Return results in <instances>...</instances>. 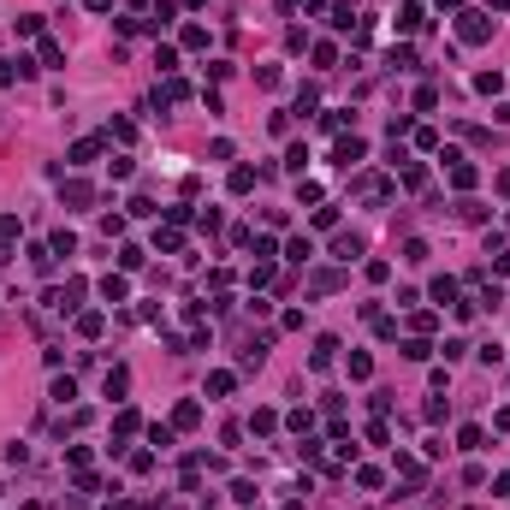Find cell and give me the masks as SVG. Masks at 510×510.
<instances>
[{
	"label": "cell",
	"instance_id": "cell-1",
	"mask_svg": "<svg viewBox=\"0 0 510 510\" xmlns=\"http://www.w3.org/2000/svg\"><path fill=\"white\" fill-rule=\"evenodd\" d=\"M457 36H463L469 48H481V42H492V18L481 6H469V12H457Z\"/></svg>",
	"mask_w": 510,
	"mask_h": 510
},
{
	"label": "cell",
	"instance_id": "cell-2",
	"mask_svg": "<svg viewBox=\"0 0 510 510\" xmlns=\"http://www.w3.org/2000/svg\"><path fill=\"white\" fill-rule=\"evenodd\" d=\"M362 155H368V143H362V137H338V143H333V167H344V172L362 167Z\"/></svg>",
	"mask_w": 510,
	"mask_h": 510
},
{
	"label": "cell",
	"instance_id": "cell-3",
	"mask_svg": "<svg viewBox=\"0 0 510 510\" xmlns=\"http://www.w3.org/2000/svg\"><path fill=\"white\" fill-rule=\"evenodd\" d=\"M333 255L344 261V267H350V261L368 255V243H362V232H338V238H333Z\"/></svg>",
	"mask_w": 510,
	"mask_h": 510
},
{
	"label": "cell",
	"instance_id": "cell-4",
	"mask_svg": "<svg viewBox=\"0 0 510 510\" xmlns=\"http://www.w3.org/2000/svg\"><path fill=\"white\" fill-rule=\"evenodd\" d=\"M60 202H65V208H89V202H95V190L84 184V178H65V184H60Z\"/></svg>",
	"mask_w": 510,
	"mask_h": 510
},
{
	"label": "cell",
	"instance_id": "cell-5",
	"mask_svg": "<svg viewBox=\"0 0 510 510\" xmlns=\"http://www.w3.org/2000/svg\"><path fill=\"white\" fill-rule=\"evenodd\" d=\"M333 356H338V338L326 333V338H315V350H309V368H315V374H326V368H333Z\"/></svg>",
	"mask_w": 510,
	"mask_h": 510
},
{
	"label": "cell",
	"instance_id": "cell-6",
	"mask_svg": "<svg viewBox=\"0 0 510 510\" xmlns=\"http://www.w3.org/2000/svg\"><path fill=\"white\" fill-rule=\"evenodd\" d=\"M172 18H178V0H155V12H149V24H143V30H155V36H160Z\"/></svg>",
	"mask_w": 510,
	"mask_h": 510
},
{
	"label": "cell",
	"instance_id": "cell-7",
	"mask_svg": "<svg viewBox=\"0 0 510 510\" xmlns=\"http://www.w3.org/2000/svg\"><path fill=\"white\" fill-rule=\"evenodd\" d=\"M125 297H131V279L125 273H107L101 279V303H125Z\"/></svg>",
	"mask_w": 510,
	"mask_h": 510
},
{
	"label": "cell",
	"instance_id": "cell-8",
	"mask_svg": "<svg viewBox=\"0 0 510 510\" xmlns=\"http://www.w3.org/2000/svg\"><path fill=\"white\" fill-rule=\"evenodd\" d=\"M155 250H160V255H178V250H184V232H178V226H160V232H155Z\"/></svg>",
	"mask_w": 510,
	"mask_h": 510
},
{
	"label": "cell",
	"instance_id": "cell-9",
	"mask_svg": "<svg viewBox=\"0 0 510 510\" xmlns=\"http://www.w3.org/2000/svg\"><path fill=\"white\" fill-rule=\"evenodd\" d=\"M427 297H433V303H457V279H451V273H439L433 285H427Z\"/></svg>",
	"mask_w": 510,
	"mask_h": 510
},
{
	"label": "cell",
	"instance_id": "cell-10",
	"mask_svg": "<svg viewBox=\"0 0 510 510\" xmlns=\"http://www.w3.org/2000/svg\"><path fill=\"white\" fill-rule=\"evenodd\" d=\"M89 160H101V143H95V137L72 143V167H89Z\"/></svg>",
	"mask_w": 510,
	"mask_h": 510
},
{
	"label": "cell",
	"instance_id": "cell-11",
	"mask_svg": "<svg viewBox=\"0 0 510 510\" xmlns=\"http://www.w3.org/2000/svg\"><path fill=\"white\" fill-rule=\"evenodd\" d=\"M451 184H457V190H475V167H469L463 155H451Z\"/></svg>",
	"mask_w": 510,
	"mask_h": 510
},
{
	"label": "cell",
	"instance_id": "cell-12",
	"mask_svg": "<svg viewBox=\"0 0 510 510\" xmlns=\"http://www.w3.org/2000/svg\"><path fill=\"white\" fill-rule=\"evenodd\" d=\"M392 24H398L404 36H409V30H421L427 18H421V6H416V0H409V6H398V18H392Z\"/></svg>",
	"mask_w": 510,
	"mask_h": 510
},
{
	"label": "cell",
	"instance_id": "cell-13",
	"mask_svg": "<svg viewBox=\"0 0 510 510\" xmlns=\"http://www.w3.org/2000/svg\"><path fill=\"white\" fill-rule=\"evenodd\" d=\"M196 421H202V404H196V398H184L172 409V427H196Z\"/></svg>",
	"mask_w": 510,
	"mask_h": 510
},
{
	"label": "cell",
	"instance_id": "cell-14",
	"mask_svg": "<svg viewBox=\"0 0 510 510\" xmlns=\"http://www.w3.org/2000/svg\"><path fill=\"white\" fill-rule=\"evenodd\" d=\"M232 386H238V374H232V368H214V374H208V392H214V398H226Z\"/></svg>",
	"mask_w": 510,
	"mask_h": 510
},
{
	"label": "cell",
	"instance_id": "cell-15",
	"mask_svg": "<svg viewBox=\"0 0 510 510\" xmlns=\"http://www.w3.org/2000/svg\"><path fill=\"white\" fill-rule=\"evenodd\" d=\"M101 326H107V315H101V309H89V315H77V333H84V338H101Z\"/></svg>",
	"mask_w": 510,
	"mask_h": 510
},
{
	"label": "cell",
	"instance_id": "cell-16",
	"mask_svg": "<svg viewBox=\"0 0 510 510\" xmlns=\"http://www.w3.org/2000/svg\"><path fill=\"white\" fill-rule=\"evenodd\" d=\"M131 392V368H107V398H125Z\"/></svg>",
	"mask_w": 510,
	"mask_h": 510
},
{
	"label": "cell",
	"instance_id": "cell-17",
	"mask_svg": "<svg viewBox=\"0 0 510 510\" xmlns=\"http://www.w3.org/2000/svg\"><path fill=\"white\" fill-rule=\"evenodd\" d=\"M48 398H54V404H72V398H77V380H72V374H60V380H54V392H48Z\"/></svg>",
	"mask_w": 510,
	"mask_h": 510
},
{
	"label": "cell",
	"instance_id": "cell-18",
	"mask_svg": "<svg viewBox=\"0 0 510 510\" xmlns=\"http://www.w3.org/2000/svg\"><path fill=\"white\" fill-rule=\"evenodd\" d=\"M48 250H54V255H77V238H72V232H65V226H60V232L48 238Z\"/></svg>",
	"mask_w": 510,
	"mask_h": 510
},
{
	"label": "cell",
	"instance_id": "cell-19",
	"mask_svg": "<svg viewBox=\"0 0 510 510\" xmlns=\"http://www.w3.org/2000/svg\"><path fill=\"white\" fill-rule=\"evenodd\" d=\"M374 374V356L368 350H350V380H368Z\"/></svg>",
	"mask_w": 510,
	"mask_h": 510
},
{
	"label": "cell",
	"instance_id": "cell-20",
	"mask_svg": "<svg viewBox=\"0 0 510 510\" xmlns=\"http://www.w3.org/2000/svg\"><path fill=\"white\" fill-rule=\"evenodd\" d=\"M398 178H404V190H421V184H427V167H416V160H404V172H398Z\"/></svg>",
	"mask_w": 510,
	"mask_h": 510
},
{
	"label": "cell",
	"instance_id": "cell-21",
	"mask_svg": "<svg viewBox=\"0 0 510 510\" xmlns=\"http://www.w3.org/2000/svg\"><path fill=\"white\" fill-rule=\"evenodd\" d=\"M255 190V172L250 167H232V196H250Z\"/></svg>",
	"mask_w": 510,
	"mask_h": 510
},
{
	"label": "cell",
	"instance_id": "cell-22",
	"mask_svg": "<svg viewBox=\"0 0 510 510\" xmlns=\"http://www.w3.org/2000/svg\"><path fill=\"white\" fill-rule=\"evenodd\" d=\"M481 445H487L481 427H463V433H457V451H481Z\"/></svg>",
	"mask_w": 510,
	"mask_h": 510
},
{
	"label": "cell",
	"instance_id": "cell-23",
	"mask_svg": "<svg viewBox=\"0 0 510 510\" xmlns=\"http://www.w3.org/2000/svg\"><path fill=\"white\" fill-rule=\"evenodd\" d=\"M125 214H137V220H155V214H160V208L149 202V196H131V202H125Z\"/></svg>",
	"mask_w": 510,
	"mask_h": 510
},
{
	"label": "cell",
	"instance_id": "cell-24",
	"mask_svg": "<svg viewBox=\"0 0 510 510\" xmlns=\"http://www.w3.org/2000/svg\"><path fill=\"white\" fill-rule=\"evenodd\" d=\"M12 30H18V36H42V12H18V24H12Z\"/></svg>",
	"mask_w": 510,
	"mask_h": 510
},
{
	"label": "cell",
	"instance_id": "cell-25",
	"mask_svg": "<svg viewBox=\"0 0 510 510\" xmlns=\"http://www.w3.org/2000/svg\"><path fill=\"white\" fill-rule=\"evenodd\" d=\"M155 65H160V77H172L178 72V48H155Z\"/></svg>",
	"mask_w": 510,
	"mask_h": 510
},
{
	"label": "cell",
	"instance_id": "cell-26",
	"mask_svg": "<svg viewBox=\"0 0 510 510\" xmlns=\"http://www.w3.org/2000/svg\"><path fill=\"white\" fill-rule=\"evenodd\" d=\"M178 42H184V48H208V30H202V24H184V30H178Z\"/></svg>",
	"mask_w": 510,
	"mask_h": 510
},
{
	"label": "cell",
	"instance_id": "cell-27",
	"mask_svg": "<svg viewBox=\"0 0 510 510\" xmlns=\"http://www.w3.org/2000/svg\"><path fill=\"white\" fill-rule=\"evenodd\" d=\"M409 326H416V338H427V333L439 326V315H433V309H416V321H409Z\"/></svg>",
	"mask_w": 510,
	"mask_h": 510
},
{
	"label": "cell",
	"instance_id": "cell-28",
	"mask_svg": "<svg viewBox=\"0 0 510 510\" xmlns=\"http://www.w3.org/2000/svg\"><path fill=\"white\" fill-rule=\"evenodd\" d=\"M404 356H409V362H427V356H433V344H427V338H404Z\"/></svg>",
	"mask_w": 510,
	"mask_h": 510
},
{
	"label": "cell",
	"instance_id": "cell-29",
	"mask_svg": "<svg viewBox=\"0 0 510 510\" xmlns=\"http://www.w3.org/2000/svg\"><path fill=\"white\" fill-rule=\"evenodd\" d=\"M273 427H279L273 409H255V416H250V433H273Z\"/></svg>",
	"mask_w": 510,
	"mask_h": 510
},
{
	"label": "cell",
	"instance_id": "cell-30",
	"mask_svg": "<svg viewBox=\"0 0 510 510\" xmlns=\"http://www.w3.org/2000/svg\"><path fill=\"white\" fill-rule=\"evenodd\" d=\"M380 481H386L380 469H356V487H362V492H380Z\"/></svg>",
	"mask_w": 510,
	"mask_h": 510
},
{
	"label": "cell",
	"instance_id": "cell-31",
	"mask_svg": "<svg viewBox=\"0 0 510 510\" xmlns=\"http://www.w3.org/2000/svg\"><path fill=\"white\" fill-rule=\"evenodd\" d=\"M475 89H481V95H499L504 77H499V72H481V77H475Z\"/></svg>",
	"mask_w": 510,
	"mask_h": 510
},
{
	"label": "cell",
	"instance_id": "cell-32",
	"mask_svg": "<svg viewBox=\"0 0 510 510\" xmlns=\"http://www.w3.org/2000/svg\"><path fill=\"white\" fill-rule=\"evenodd\" d=\"M285 167H291V172L303 178V167H309V149H303V143H291V155H285Z\"/></svg>",
	"mask_w": 510,
	"mask_h": 510
},
{
	"label": "cell",
	"instance_id": "cell-33",
	"mask_svg": "<svg viewBox=\"0 0 510 510\" xmlns=\"http://www.w3.org/2000/svg\"><path fill=\"white\" fill-rule=\"evenodd\" d=\"M285 255H291V261H309V255H315V243H309V238H291Z\"/></svg>",
	"mask_w": 510,
	"mask_h": 510
},
{
	"label": "cell",
	"instance_id": "cell-34",
	"mask_svg": "<svg viewBox=\"0 0 510 510\" xmlns=\"http://www.w3.org/2000/svg\"><path fill=\"white\" fill-rule=\"evenodd\" d=\"M309 285H315V291H338V285H344V273H333V267H326V273H315V279H309Z\"/></svg>",
	"mask_w": 510,
	"mask_h": 510
},
{
	"label": "cell",
	"instance_id": "cell-35",
	"mask_svg": "<svg viewBox=\"0 0 510 510\" xmlns=\"http://www.w3.org/2000/svg\"><path fill=\"white\" fill-rule=\"evenodd\" d=\"M42 65H54V72H60V65H65V48H60V42H42Z\"/></svg>",
	"mask_w": 510,
	"mask_h": 510
},
{
	"label": "cell",
	"instance_id": "cell-36",
	"mask_svg": "<svg viewBox=\"0 0 510 510\" xmlns=\"http://www.w3.org/2000/svg\"><path fill=\"white\" fill-rule=\"evenodd\" d=\"M172 433H178V427H160V421H155V427H149V445L167 451V445H172Z\"/></svg>",
	"mask_w": 510,
	"mask_h": 510
},
{
	"label": "cell",
	"instance_id": "cell-37",
	"mask_svg": "<svg viewBox=\"0 0 510 510\" xmlns=\"http://www.w3.org/2000/svg\"><path fill=\"white\" fill-rule=\"evenodd\" d=\"M386 65H398V72H409V65H416V48H392V60Z\"/></svg>",
	"mask_w": 510,
	"mask_h": 510
},
{
	"label": "cell",
	"instance_id": "cell-38",
	"mask_svg": "<svg viewBox=\"0 0 510 510\" xmlns=\"http://www.w3.org/2000/svg\"><path fill=\"white\" fill-rule=\"evenodd\" d=\"M113 427H119V433H137L143 421H137V409H119V416H113Z\"/></svg>",
	"mask_w": 510,
	"mask_h": 510
},
{
	"label": "cell",
	"instance_id": "cell-39",
	"mask_svg": "<svg viewBox=\"0 0 510 510\" xmlns=\"http://www.w3.org/2000/svg\"><path fill=\"white\" fill-rule=\"evenodd\" d=\"M285 421H291V433H309V427H315V416H309V409H291Z\"/></svg>",
	"mask_w": 510,
	"mask_h": 510
},
{
	"label": "cell",
	"instance_id": "cell-40",
	"mask_svg": "<svg viewBox=\"0 0 510 510\" xmlns=\"http://www.w3.org/2000/svg\"><path fill=\"white\" fill-rule=\"evenodd\" d=\"M143 255H149V250H137V243H125V250H119V267H143Z\"/></svg>",
	"mask_w": 510,
	"mask_h": 510
},
{
	"label": "cell",
	"instance_id": "cell-41",
	"mask_svg": "<svg viewBox=\"0 0 510 510\" xmlns=\"http://www.w3.org/2000/svg\"><path fill=\"white\" fill-rule=\"evenodd\" d=\"M107 137H119V143H131V137H137V125H131V119H113V125H107Z\"/></svg>",
	"mask_w": 510,
	"mask_h": 510
},
{
	"label": "cell",
	"instance_id": "cell-42",
	"mask_svg": "<svg viewBox=\"0 0 510 510\" xmlns=\"http://www.w3.org/2000/svg\"><path fill=\"white\" fill-rule=\"evenodd\" d=\"M107 172H113V178H131L137 167H131V155H113V160H107Z\"/></svg>",
	"mask_w": 510,
	"mask_h": 510
},
{
	"label": "cell",
	"instance_id": "cell-43",
	"mask_svg": "<svg viewBox=\"0 0 510 510\" xmlns=\"http://www.w3.org/2000/svg\"><path fill=\"white\" fill-rule=\"evenodd\" d=\"M6 84H24V77H18V60H0V89H6Z\"/></svg>",
	"mask_w": 510,
	"mask_h": 510
},
{
	"label": "cell",
	"instance_id": "cell-44",
	"mask_svg": "<svg viewBox=\"0 0 510 510\" xmlns=\"http://www.w3.org/2000/svg\"><path fill=\"white\" fill-rule=\"evenodd\" d=\"M315 65H338V48L333 42H315Z\"/></svg>",
	"mask_w": 510,
	"mask_h": 510
},
{
	"label": "cell",
	"instance_id": "cell-45",
	"mask_svg": "<svg viewBox=\"0 0 510 510\" xmlns=\"http://www.w3.org/2000/svg\"><path fill=\"white\" fill-rule=\"evenodd\" d=\"M416 107H421V113H427V107H439V89H433V84H421V89H416Z\"/></svg>",
	"mask_w": 510,
	"mask_h": 510
},
{
	"label": "cell",
	"instance_id": "cell-46",
	"mask_svg": "<svg viewBox=\"0 0 510 510\" xmlns=\"http://www.w3.org/2000/svg\"><path fill=\"white\" fill-rule=\"evenodd\" d=\"M6 238H18V220H12V214H0V243Z\"/></svg>",
	"mask_w": 510,
	"mask_h": 510
},
{
	"label": "cell",
	"instance_id": "cell-47",
	"mask_svg": "<svg viewBox=\"0 0 510 510\" xmlns=\"http://www.w3.org/2000/svg\"><path fill=\"white\" fill-rule=\"evenodd\" d=\"M492 427H499V433H510V409H499V416H492Z\"/></svg>",
	"mask_w": 510,
	"mask_h": 510
},
{
	"label": "cell",
	"instance_id": "cell-48",
	"mask_svg": "<svg viewBox=\"0 0 510 510\" xmlns=\"http://www.w3.org/2000/svg\"><path fill=\"white\" fill-rule=\"evenodd\" d=\"M492 492H499V499H504V492H510V469L499 475V481H492Z\"/></svg>",
	"mask_w": 510,
	"mask_h": 510
},
{
	"label": "cell",
	"instance_id": "cell-49",
	"mask_svg": "<svg viewBox=\"0 0 510 510\" xmlns=\"http://www.w3.org/2000/svg\"><path fill=\"white\" fill-rule=\"evenodd\" d=\"M113 510H149V504H137V499H125V504H119V499H113Z\"/></svg>",
	"mask_w": 510,
	"mask_h": 510
},
{
	"label": "cell",
	"instance_id": "cell-50",
	"mask_svg": "<svg viewBox=\"0 0 510 510\" xmlns=\"http://www.w3.org/2000/svg\"><path fill=\"white\" fill-rule=\"evenodd\" d=\"M433 6H439V12H457V6H463V0H433Z\"/></svg>",
	"mask_w": 510,
	"mask_h": 510
},
{
	"label": "cell",
	"instance_id": "cell-51",
	"mask_svg": "<svg viewBox=\"0 0 510 510\" xmlns=\"http://www.w3.org/2000/svg\"><path fill=\"white\" fill-rule=\"evenodd\" d=\"M89 12H113V0H89Z\"/></svg>",
	"mask_w": 510,
	"mask_h": 510
},
{
	"label": "cell",
	"instance_id": "cell-52",
	"mask_svg": "<svg viewBox=\"0 0 510 510\" xmlns=\"http://www.w3.org/2000/svg\"><path fill=\"white\" fill-rule=\"evenodd\" d=\"M499 190H504V196H510V167H504V172H499Z\"/></svg>",
	"mask_w": 510,
	"mask_h": 510
},
{
	"label": "cell",
	"instance_id": "cell-53",
	"mask_svg": "<svg viewBox=\"0 0 510 510\" xmlns=\"http://www.w3.org/2000/svg\"><path fill=\"white\" fill-rule=\"evenodd\" d=\"M279 12H297V0H279Z\"/></svg>",
	"mask_w": 510,
	"mask_h": 510
},
{
	"label": "cell",
	"instance_id": "cell-54",
	"mask_svg": "<svg viewBox=\"0 0 510 510\" xmlns=\"http://www.w3.org/2000/svg\"><path fill=\"white\" fill-rule=\"evenodd\" d=\"M487 6H492V12H504V6H510V0H487Z\"/></svg>",
	"mask_w": 510,
	"mask_h": 510
},
{
	"label": "cell",
	"instance_id": "cell-55",
	"mask_svg": "<svg viewBox=\"0 0 510 510\" xmlns=\"http://www.w3.org/2000/svg\"><path fill=\"white\" fill-rule=\"evenodd\" d=\"M6 255H12V250H6V243H0V267H6Z\"/></svg>",
	"mask_w": 510,
	"mask_h": 510
}]
</instances>
